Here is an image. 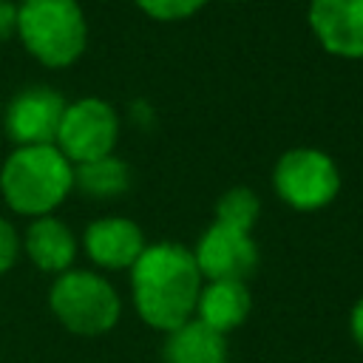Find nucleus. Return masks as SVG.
<instances>
[{
  "instance_id": "8",
  "label": "nucleus",
  "mask_w": 363,
  "mask_h": 363,
  "mask_svg": "<svg viewBox=\"0 0 363 363\" xmlns=\"http://www.w3.org/2000/svg\"><path fill=\"white\" fill-rule=\"evenodd\" d=\"M193 258L204 281H247L258 267V244L252 233L213 221L196 241Z\"/></svg>"
},
{
  "instance_id": "2",
  "label": "nucleus",
  "mask_w": 363,
  "mask_h": 363,
  "mask_svg": "<svg viewBox=\"0 0 363 363\" xmlns=\"http://www.w3.org/2000/svg\"><path fill=\"white\" fill-rule=\"evenodd\" d=\"M74 190V164L57 145L17 147L0 167L3 201L20 216H51Z\"/></svg>"
},
{
  "instance_id": "3",
  "label": "nucleus",
  "mask_w": 363,
  "mask_h": 363,
  "mask_svg": "<svg viewBox=\"0 0 363 363\" xmlns=\"http://www.w3.org/2000/svg\"><path fill=\"white\" fill-rule=\"evenodd\" d=\"M17 37L23 40L26 51L43 65L65 68L85 51V11L77 0H20Z\"/></svg>"
},
{
  "instance_id": "12",
  "label": "nucleus",
  "mask_w": 363,
  "mask_h": 363,
  "mask_svg": "<svg viewBox=\"0 0 363 363\" xmlns=\"http://www.w3.org/2000/svg\"><path fill=\"white\" fill-rule=\"evenodd\" d=\"M250 309H252V295L244 281H207L201 284L193 318L227 337L250 318Z\"/></svg>"
},
{
  "instance_id": "18",
  "label": "nucleus",
  "mask_w": 363,
  "mask_h": 363,
  "mask_svg": "<svg viewBox=\"0 0 363 363\" xmlns=\"http://www.w3.org/2000/svg\"><path fill=\"white\" fill-rule=\"evenodd\" d=\"M17 34V6L11 0H0V43Z\"/></svg>"
},
{
  "instance_id": "10",
  "label": "nucleus",
  "mask_w": 363,
  "mask_h": 363,
  "mask_svg": "<svg viewBox=\"0 0 363 363\" xmlns=\"http://www.w3.org/2000/svg\"><path fill=\"white\" fill-rule=\"evenodd\" d=\"M145 247L142 227L125 216H102L82 233L85 255L102 269H130Z\"/></svg>"
},
{
  "instance_id": "6",
  "label": "nucleus",
  "mask_w": 363,
  "mask_h": 363,
  "mask_svg": "<svg viewBox=\"0 0 363 363\" xmlns=\"http://www.w3.org/2000/svg\"><path fill=\"white\" fill-rule=\"evenodd\" d=\"M116 136H119L116 111L105 99L85 96L65 108L57 133V147L71 164H85L111 156Z\"/></svg>"
},
{
  "instance_id": "15",
  "label": "nucleus",
  "mask_w": 363,
  "mask_h": 363,
  "mask_svg": "<svg viewBox=\"0 0 363 363\" xmlns=\"http://www.w3.org/2000/svg\"><path fill=\"white\" fill-rule=\"evenodd\" d=\"M258 216H261V201L250 187H230L216 201V221L218 224L252 233Z\"/></svg>"
},
{
  "instance_id": "19",
  "label": "nucleus",
  "mask_w": 363,
  "mask_h": 363,
  "mask_svg": "<svg viewBox=\"0 0 363 363\" xmlns=\"http://www.w3.org/2000/svg\"><path fill=\"white\" fill-rule=\"evenodd\" d=\"M349 335H352V340L363 349V295L354 301V306H352V312H349Z\"/></svg>"
},
{
  "instance_id": "7",
  "label": "nucleus",
  "mask_w": 363,
  "mask_h": 363,
  "mask_svg": "<svg viewBox=\"0 0 363 363\" xmlns=\"http://www.w3.org/2000/svg\"><path fill=\"white\" fill-rule=\"evenodd\" d=\"M68 102L48 85H28L6 105V133L17 147L57 145L60 122Z\"/></svg>"
},
{
  "instance_id": "4",
  "label": "nucleus",
  "mask_w": 363,
  "mask_h": 363,
  "mask_svg": "<svg viewBox=\"0 0 363 363\" xmlns=\"http://www.w3.org/2000/svg\"><path fill=\"white\" fill-rule=\"evenodd\" d=\"M51 315L79 337H99L122 318V298L113 284L94 269H68L48 289Z\"/></svg>"
},
{
  "instance_id": "1",
  "label": "nucleus",
  "mask_w": 363,
  "mask_h": 363,
  "mask_svg": "<svg viewBox=\"0 0 363 363\" xmlns=\"http://www.w3.org/2000/svg\"><path fill=\"white\" fill-rule=\"evenodd\" d=\"M201 272L193 250L179 241H156L130 267V295L136 315L159 332H173L196 315Z\"/></svg>"
},
{
  "instance_id": "9",
  "label": "nucleus",
  "mask_w": 363,
  "mask_h": 363,
  "mask_svg": "<svg viewBox=\"0 0 363 363\" xmlns=\"http://www.w3.org/2000/svg\"><path fill=\"white\" fill-rule=\"evenodd\" d=\"M306 20L329 54L363 60V0H309Z\"/></svg>"
},
{
  "instance_id": "17",
  "label": "nucleus",
  "mask_w": 363,
  "mask_h": 363,
  "mask_svg": "<svg viewBox=\"0 0 363 363\" xmlns=\"http://www.w3.org/2000/svg\"><path fill=\"white\" fill-rule=\"evenodd\" d=\"M20 235L17 230L11 227L9 218L0 216V275L9 272L14 264H17V255H20Z\"/></svg>"
},
{
  "instance_id": "13",
  "label": "nucleus",
  "mask_w": 363,
  "mask_h": 363,
  "mask_svg": "<svg viewBox=\"0 0 363 363\" xmlns=\"http://www.w3.org/2000/svg\"><path fill=\"white\" fill-rule=\"evenodd\" d=\"M164 363H227V337L201 320L190 318L179 329L164 335Z\"/></svg>"
},
{
  "instance_id": "16",
  "label": "nucleus",
  "mask_w": 363,
  "mask_h": 363,
  "mask_svg": "<svg viewBox=\"0 0 363 363\" xmlns=\"http://www.w3.org/2000/svg\"><path fill=\"white\" fill-rule=\"evenodd\" d=\"M207 0H136V6L153 20H184L196 14Z\"/></svg>"
},
{
  "instance_id": "11",
  "label": "nucleus",
  "mask_w": 363,
  "mask_h": 363,
  "mask_svg": "<svg viewBox=\"0 0 363 363\" xmlns=\"http://www.w3.org/2000/svg\"><path fill=\"white\" fill-rule=\"evenodd\" d=\"M23 252L28 255V261L51 275H62L68 269H74L77 261V235L71 233V227L65 221H60L57 216H40L26 227V235L20 238Z\"/></svg>"
},
{
  "instance_id": "5",
  "label": "nucleus",
  "mask_w": 363,
  "mask_h": 363,
  "mask_svg": "<svg viewBox=\"0 0 363 363\" xmlns=\"http://www.w3.org/2000/svg\"><path fill=\"white\" fill-rule=\"evenodd\" d=\"M272 187L292 210L312 213L335 201L340 190V170L335 159L318 147H292L278 156Z\"/></svg>"
},
{
  "instance_id": "14",
  "label": "nucleus",
  "mask_w": 363,
  "mask_h": 363,
  "mask_svg": "<svg viewBox=\"0 0 363 363\" xmlns=\"http://www.w3.org/2000/svg\"><path fill=\"white\" fill-rule=\"evenodd\" d=\"M74 187H79L91 199L122 196L130 187V167L113 153L85 164H74Z\"/></svg>"
}]
</instances>
